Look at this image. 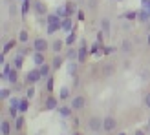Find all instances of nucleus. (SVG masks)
<instances>
[{
  "instance_id": "obj_1",
  "label": "nucleus",
  "mask_w": 150,
  "mask_h": 135,
  "mask_svg": "<svg viewBox=\"0 0 150 135\" xmlns=\"http://www.w3.org/2000/svg\"><path fill=\"white\" fill-rule=\"evenodd\" d=\"M46 18H48V26H46V33H48V35H55L57 31H61L62 18L59 17L57 13H48Z\"/></svg>"
},
{
  "instance_id": "obj_2",
  "label": "nucleus",
  "mask_w": 150,
  "mask_h": 135,
  "mask_svg": "<svg viewBox=\"0 0 150 135\" xmlns=\"http://www.w3.org/2000/svg\"><path fill=\"white\" fill-rule=\"evenodd\" d=\"M40 80H42L40 70H39V68H35V70H29L26 73V82H24V84L26 86H35L37 82H40Z\"/></svg>"
},
{
  "instance_id": "obj_3",
  "label": "nucleus",
  "mask_w": 150,
  "mask_h": 135,
  "mask_svg": "<svg viewBox=\"0 0 150 135\" xmlns=\"http://www.w3.org/2000/svg\"><path fill=\"white\" fill-rule=\"evenodd\" d=\"M88 130L92 131V133H99V131H103V119L97 117V115L90 117V119H88Z\"/></svg>"
},
{
  "instance_id": "obj_4",
  "label": "nucleus",
  "mask_w": 150,
  "mask_h": 135,
  "mask_svg": "<svg viewBox=\"0 0 150 135\" xmlns=\"http://www.w3.org/2000/svg\"><path fill=\"white\" fill-rule=\"evenodd\" d=\"M88 55H90V48H88L86 40L82 39V40H81V46H79V49H77V62L84 64L86 58H88Z\"/></svg>"
},
{
  "instance_id": "obj_5",
  "label": "nucleus",
  "mask_w": 150,
  "mask_h": 135,
  "mask_svg": "<svg viewBox=\"0 0 150 135\" xmlns=\"http://www.w3.org/2000/svg\"><path fill=\"white\" fill-rule=\"evenodd\" d=\"M115 71H117V64L114 60H106V62L101 64V75L103 77H112Z\"/></svg>"
},
{
  "instance_id": "obj_6",
  "label": "nucleus",
  "mask_w": 150,
  "mask_h": 135,
  "mask_svg": "<svg viewBox=\"0 0 150 135\" xmlns=\"http://www.w3.org/2000/svg\"><path fill=\"white\" fill-rule=\"evenodd\" d=\"M33 49H35V51H42V53H46V51L50 49V42L44 39V37H37V39L33 40Z\"/></svg>"
},
{
  "instance_id": "obj_7",
  "label": "nucleus",
  "mask_w": 150,
  "mask_h": 135,
  "mask_svg": "<svg viewBox=\"0 0 150 135\" xmlns=\"http://www.w3.org/2000/svg\"><path fill=\"white\" fill-rule=\"evenodd\" d=\"M115 128H117V121H115V117L108 115V117H104V119H103V131L112 133Z\"/></svg>"
},
{
  "instance_id": "obj_8",
  "label": "nucleus",
  "mask_w": 150,
  "mask_h": 135,
  "mask_svg": "<svg viewBox=\"0 0 150 135\" xmlns=\"http://www.w3.org/2000/svg\"><path fill=\"white\" fill-rule=\"evenodd\" d=\"M33 11L37 17H46L48 15V6L42 0H33Z\"/></svg>"
},
{
  "instance_id": "obj_9",
  "label": "nucleus",
  "mask_w": 150,
  "mask_h": 135,
  "mask_svg": "<svg viewBox=\"0 0 150 135\" xmlns=\"http://www.w3.org/2000/svg\"><path fill=\"white\" fill-rule=\"evenodd\" d=\"M59 97H53V95H48L46 101H44V110L48 111H53V110H59Z\"/></svg>"
},
{
  "instance_id": "obj_10",
  "label": "nucleus",
  "mask_w": 150,
  "mask_h": 135,
  "mask_svg": "<svg viewBox=\"0 0 150 135\" xmlns=\"http://www.w3.org/2000/svg\"><path fill=\"white\" fill-rule=\"evenodd\" d=\"M86 106V97L84 95H75L73 99H71V108L75 111H81V110H84Z\"/></svg>"
},
{
  "instance_id": "obj_11",
  "label": "nucleus",
  "mask_w": 150,
  "mask_h": 135,
  "mask_svg": "<svg viewBox=\"0 0 150 135\" xmlns=\"http://www.w3.org/2000/svg\"><path fill=\"white\" fill-rule=\"evenodd\" d=\"M119 51H121V53H125V55H130L132 51H134V42L125 37V39L121 40V44H119Z\"/></svg>"
},
{
  "instance_id": "obj_12",
  "label": "nucleus",
  "mask_w": 150,
  "mask_h": 135,
  "mask_svg": "<svg viewBox=\"0 0 150 135\" xmlns=\"http://www.w3.org/2000/svg\"><path fill=\"white\" fill-rule=\"evenodd\" d=\"M64 44H66V42H62V40H59V39H53V40L50 42V49L53 51V55H59V53H61V51H62V48H64Z\"/></svg>"
},
{
  "instance_id": "obj_13",
  "label": "nucleus",
  "mask_w": 150,
  "mask_h": 135,
  "mask_svg": "<svg viewBox=\"0 0 150 135\" xmlns=\"http://www.w3.org/2000/svg\"><path fill=\"white\" fill-rule=\"evenodd\" d=\"M57 111H59V115H61L62 119H70V117L73 115V111H75V110L71 108V104H70V106H68V104H64V106H59Z\"/></svg>"
},
{
  "instance_id": "obj_14",
  "label": "nucleus",
  "mask_w": 150,
  "mask_h": 135,
  "mask_svg": "<svg viewBox=\"0 0 150 135\" xmlns=\"http://www.w3.org/2000/svg\"><path fill=\"white\" fill-rule=\"evenodd\" d=\"M61 31H64L66 35L73 31V20H71V17H64V18H62V26H61Z\"/></svg>"
},
{
  "instance_id": "obj_15",
  "label": "nucleus",
  "mask_w": 150,
  "mask_h": 135,
  "mask_svg": "<svg viewBox=\"0 0 150 135\" xmlns=\"http://www.w3.org/2000/svg\"><path fill=\"white\" fill-rule=\"evenodd\" d=\"M15 126H11V121H7V119H2V122H0V131L2 135H11Z\"/></svg>"
},
{
  "instance_id": "obj_16",
  "label": "nucleus",
  "mask_w": 150,
  "mask_h": 135,
  "mask_svg": "<svg viewBox=\"0 0 150 135\" xmlns=\"http://www.w3.org/2000/svg\"><path fill=\"white\" fill-rule=\"evenodd\" d=\"M137 22H141V24H150V13L146 9H141L137 11Z\"/></svg>"
},
{
  "instance_id": "obj_17",
  "label": "nucleus",
  "mask_w": 150,
  "mask_h": 135,
  "mask_svg": "<svg viewBox=\"0 0 150 135\" xmlns=\"http://www.w3.org/2000/svg\"><path fill=\"white\" fill-rule=\"evenodd\" d=\"M33 64L35 66H42L44 62H46V55L42 53V51H33Z\"/></svg>"
},
{
  "instance_id": "obj_18",
  "label": "nucleus",
  "mask_w": 150,
  "mask_h": 135,
  "mask_svg": "<svg viewBox=\"0 0 150 135\" xmlns=\"http://www.w3.org/2000/svg\"><path fill=\"white\" fill-rule=\"evenodd\" d=\"M77 70H79L77 60H68V66H66V73H68L70 77H77Z\"/></svg>"
},
{
  "instance_id": "obj_19",
  "label": "nucleus",
  "mask_w": 150,
  "mask_h": 135,
  "mask_svg": "<svg viewBox=\"0 0 150 135\" xmlns=\"http://www.w3.org/2000/svg\"><path fill=\"white\" fill-rule=\"evenodd\" d=\"M99 24H101V29L104 31V35L110 37V35H112V20H110V18H103Z\"/></svg>"
},
{
  "instance_id": "obj_20",
  "label": "nucleus",
  "mask_w": 150,
  "mask_h": 135,
  "mask_svg": "<svg viewBox=\"0 0 150 135\" xmlns=\"http://www.w3.org/2000/svg\"><path fill=\"white\" fill-rule=\"evenodd\" d=\"M64 7H66V15H68V17H73V15L79 11V9H77V4L71 2V0H68V2L64 4Z\"/></svg>"
},
{
  "instance_id": "obj_21",
  "label": "nucleus",
  "mask_w": 150,
  "mask_h": 135,
  "mask_svg": "<svg viewBox=\"0 0 150 135\" xmlns=\"http://www.w3.org/2000/svg\"><path fill=\"white\" fill-rule=\"evenodd\" d=\"M64 60H66V58H64L61 53H59V55H55V57H53V60H51V66H53V70H59V68H62Z\"/></svg>"
},
{
  "instance_id": "obj_22",
  "label": "nucleus",
  "mask_w": 150,
  "mask_h": 135,
  "mask_svg": "<svg viewBox=\"0 0 150 135\" xmlns=\"http://www.w3.org/2000/svg\"><path fill=\"white\" fill-rule=\"evenodd\" d=\"M24 126H26V117L24 115H18L17 119H15V130L22 131V130H24Z\"/></svg>"
},
{
  "instance_id": "obj_23",
  "label": "nucleus",
  "mask_w": 150,
  "mask_h": 135,
  "mask_svg": "<svg viewBox=\"0 0 150 135\" xmlns=\"http://www.w3.org/2000/svg\"><path fill=\"white\" fill-rule=\"evenodd\" d=\"M103 44H99V42H95V44H92V48H90V55H93V57H99L101 53H103Z\"/></svg>"
},
{
  "instance_id": "obj_24",
  "label": "nucleus",
  "mask_w": 150,
  "mask_h": 135,
  "mask_svg": "<svg viewBox=\"0 0 150 135\" xmlns=\"http://www.w3.org/2000/svg\"><path fill=\"white\" fill-rule=\"evenodd\" d=\"M70 97H71V89L68 86H62L61 91H59V99H61V101H68Z\"/></svg>"
},
{
  "instance_id": "obj_25",
  "label": "nucleus",
  "mask_w": 150,
  "mask_h": 135,
  "mask_svg": "<svg viewBox=\"0 0 150 135\" xmlns=\"http://www.w3.org/2000/svg\"><path fill=\"white\" fill-rule=\"evenodd\" d=\"M13 91H15L13 88H2V89H0V99H2V101L11 99V97H13Z\"/></svg>"
},
{
  "instance_id": "obj_26",
  "label": "nucleus",
  "mask_w": 150,
  "mask_h": 135,
  "mask_svg": "<svg viewBox=\"0 0 150 135\" xmlns=\"http://www.w3.org/2000/svg\"><path fill=\"white\" fill-rule=\"evenodd\" d=\"M28 110H29V99H28V97H22L20 104H18V111H20V113H26Z\"/></svg>"
},
{
  "instance_id": "obj_27",
  "label": "nucleus",
  "mask_w": 150,
  "mask_h": 135,
  "mask_svg": "<svg viewBox=\"0 0 150 135\" xmlns=\"http://www.w3.org/2000/svg\"><path fill=\"white\" fill-rule=\"evenodd\" d=\"M53 88H55V75H50V77L46 79V91L53 93Z\"/></svg>"
},
{
  "instance_id": "obj_28",
  "label": "nucleus",
  "mask_w": 150,
  "mask_h": 135,
  "mask_svg": "<svg viewBox=\"0 0 150 135\" xmlns=\"http://www.w3.org/2000/svg\"><path fill=\"white\" fill-rule=\"evenodd\" d=\"M31 51H35L33 48H29V46H26V44H22V46L17 49V55H22V57H28Z\"/></svg>"
},
{
  "instance_id": "obj_29",
  "label": "nucleus",
  "mask_w": 150,
  "mask_h": 135,
  "mask_svg": "<svg viewBox=\"0 0 150 135\" xmlns=\"http://www.w3.org/2000/svg\"><path fill=\"white\" fill-rule=\"evenodd\" d=\"M39 70H40V75H42V79H48V77H50V70H51V64L44 62L42 66H39Z\"/></svg>"
},
{
  "instance_id": "obj_30",
  "label": "nucleus",
  "mask_w": 150,
  "mask_h": 135,
  "mask_svg": "<svg viewBox=\"0 0 150 135\" xmlns=\"http://www.w3.org/2000/svg\"><path fill=\"white\" fill-rule=\"evenodd\" d=\"M24 58H26V57H22V55H17V57L13 58V66L17 68L18 71L22 70V68H24Z\"/></svg>"
},
{
  "instance_id": "obj_31",
  "label": "nucleus",
  "mask_w": 150,
  "mask_h": 135,
  "mask_svg": "<svg viewBox=\"0 0 150 135\" xmlns=\"http://www.w3.org/2000/svg\"><path fill=\"white\" fill-rule=\"evenodd\" d=\"M17 40H18L20 44H26V42L29 40V33L26 31V29H20V31H18V37H17Z\"/></svg>"
},
{
  "instance_id": "obj_32",
  "label": "nucleus",
  "mask_w": 150,
  "mask_h": 135,
  "mask_svg": "<svg viewBox=\"0 0 150 135\" xmlns=\"http://www.w3.org/2000/svg\"><path fill=\"white\" fill-rule=\"evenodd\" d=\"M66 60H77V49L75 48H68V51H66Z\"/></svg>"
},
{
  "instance_id": "obj_33",
  "label": "nucleus",
  "mask_w": 150,
  "mask_h": 135,
  "mask_svg": "<svg viewBox=\"0 0 150 135\" xmlns=\"http://www.w3.org/2000/svg\"><path fill=\"white\" fill-rule=\"evenodd\" d=\"M18 40H9V42H4V48H2V53L4 55H7L9 53V49H13L15 48V44H17Z\"/></svg>"
},
{
  "instance_id": "obj_34",
  "label": "nucleus",
  "mask_w": 150,
  "mask_h": 135,
  "mask_svg": "<svg viewBox=\"0 0 150 135\" xmlns=\"http://www.w3.org/2000/svg\"><path fill=\"white\" fill-rule=\"evenodd\" d=\"M6 11L9 13V17H17V15L20 13V9H17V6H15V4H9V6L6 7Z\"/></svg>"
},
{
  "instance_id": "obj_35",
  "label": "nucleus",
  "mask_w": 150,
  "mask_h": 135,
  "mask_svg": "<svg viewBox=\"0 0 150 135\" xmlns=\"http://www.w3.org/2000/svg\"><path fill=\"white\" fill-rule=\"evenodd\" d=\"M123 18H125V20H130V22L137 20V11H126V13L123 15Z\"/></svg>"
},
{
  "instance_id": "obj_36",
  "label": "nucleus",
  "mask_w": 150,
  "mask_h": 135,
  "mask_svg": "<svg viewBox=\"0 0 150 135\" xmlns=\"http://www.w3.org/2000/svg\"><path fill=\"white\" fill-rule=\"evenodd\" d=\"M75 40H77V35H75V31H71V33H68V37H66V40H64V42H66V46L70 48Z\"/></svg>"
},
{
  "instance_id": "obj_37",
  "label": "nucleus",
  "mask_w": 150,
  "mask_h": 135,
  "mask_svg": "<svg viewBox=\"0 0 150 135\" xmlns=\"http://www.w3.org/2000/svg\"><path fill=\"white\" fill-rule=\"evenodd\" d=\"M7 111H9V119H13V121H15V119L18 117V113H20V111H18V106H9V110H7Z\"/></svg>"
},
{
  "instance_id": "obj_38",
  "label": "nucleus",
  "mask_w": 150,
  "mask_h": 135,
  "mask_svg": "<svg viewBox=\"0 0 150 135\" xmlns=\"http://www.w3.org/2000/svg\"><path fill=\"white\" fill-rule=\"evenodd\" d=\"M115 51H119V48H115V46H104L103 48V53L104 55H114Z\"/></svg>"
},
{
  "instance_id": "obj_39",
  "label": "nucleus",
  "mask_w": 150,
  "mask_h": 135,
  "mask_svg": "<svg viewBox=\"0 0 150 135\" xmlns=\"http://www.w3.org/2000/svg\"><path fill=\"white\" fill-rule=\"evenodd\" d=\"M104 39H106V35H104L103 29H99V31H97V39H95V42H99V44H103V46H104Z\"/></svg>"
},
{
  "instance_id": "obj_40",
  "label": "nucleus",
  "mask_w": 150,
  "mask_h": 135,
  "mask_svg": "<svg viewBox=\"0 0 150 135\" xmlns=\"http://www.w3.org/2000/svg\"><path fill=\"white\" fill-rule=\"evenodd\" d=\"M35 95H37V93H35V88H33V86H28V88H26V97L31 101Z\"/></svg>"
},
{
  "instance_id": "obj_41",
  "label": "nucleus",
  "mask_w": 150,
  "mask_h": 135,
  "mask_svg": "<svg viewBox=\"0 0 150 135\" xmlns=\"http://www.w3.org/2000/svg\"><path fill=\"white\" fill-rule=\"evenodd\" d=\"M55 13H57V15H59V17H61V18L68 17V15H66V7H64V6H59L57 9H55Z\"/></svg>"
},
{
  "instance_id": "obj_42",
  "label": "nucleus",
  "mask_w": 150,
  "mask_h": 135,
  "mask_svg": "<svg viewBox=\"0 0 150 135\" xmlns=\"http://www.w3.org/2000/svg\"><path fill=\"white\" fill-rule=\"evenodd\" d=\"M97 6H99V0H88V7H90L92 11L97 9Z\"/></svg>"
},
{
  "instance_id": "obj_43",
  "label": "nucleus",
  "mask_w": 150,
  "mask_h": 135,
  "mask_svg": "<svg viewBox=\"0 0 150 135\" xmlns=\"http://www.w3.org/2000/svg\"><path fill=\"white\" fill-rule=\"evenodd\" d=\"M130 27H132V22H130V20H126V22H123V24H121V29H123V31H128Z\"/></svg>"
},
{
  "instance_id": "obj_44",
  "label": "nucleus",
  "mask_w": 150,
  "mask_h": 135,
  "mask_svg": "<svg viewBox=\"0 0 150 135\" xmlns=\"http://www.w3.org/2000/svg\"><path fill=\"white\" fill-rule=\"evenodd\" d=\"M141 7L146 11H150V0H141Z\"/></svg>"
},
{
  "instance_id": "obj_45",
  "label": "nucleus",
  "mask_w": 150,
  "mask_h": 135,
  "mask_svg": "<svg viewBox=\"0 0 150 135\" xmlns=\"http://www.w3.org/2000/svg\"><path fill=\"white\" fill-rule=\"evenodd\" d=\"M9 104H11V106H18V104H20V99H17V97H11V99H9Z\"/></svg>"
},
{
  "instance_id": "obj_46",
  "label": "nucleus",
  "mask_w": 150,
  "mask_h": 135,
  "mask_svg": "<svg viewBox=\"0 0 150 135\" xmlns=\"http://www.w3.org/2000/svg\"><path fill=\"white\" fill-rule=\"evenodd\" d=\"M77 18H79L81 22H84V18H86V13H84V11H81V9H79V11H77Z\"/></svg>"
},
{
  "instance_id": "obj_47",
  "label": "nucleus",
  "mask_w": 150,
  "mask_h": 135,
  "mask_svg": "<svg viewBox=\"0 0 150 135\" xmlns=\"http://www.w3.org/2000/svg\"><path fill=\"white\" fill-rule=\"evenodd\" d=\"M123 68H125V70H130V68H132V62L128 60V58H125V60H123Z\"/></svg>"
},
{
  "instance_id": "obj_48",
  "label": "nucleus",
  "mask_w": 150,
  "mask_h": 135,
  "mask_svg": "<svg viewBox=\"0 0 150 135\" xmlns=\"http://www.w3.org/2000/svg\"><path fill=\"white\" fill-rule=\"evenodd\" d=\"M141 79H143V80H145V82H148V79H150V73H148V71H146V70H145V71H143V73H141Z\"/></svg>"
},
{
  "instance_id": "obj_49",
  "label": "nucleus",
  "mask_w": 150,
  "mask_h": 135,
  "mask_svg": "<svg viewBox=\"0 0 150 135\" xmlns=\"http://www.w3.org/2000/svg\"><path fill=\"white\" fill-rule=\"evenodd\" d=\"M145 106H146V108L150 110V91H148V93L145 95Z\"/></svg>"
},
{
  "instance_id": "obj_50",
  "label": "nucleus",
  "mask_w": 150,
  "mask_h": 135,
  "mask_svg": "<svg viewBox=\"0 0 150 135\" xmlns=\"http://www.w3.org/2000/svg\"><path fill=\"white\" fill-rule=\"evenodd\" d=\"M79 126H81V121L75 117V119H73V128H79Z\"/></svg>"
},
{
  "instance_id": "obj_51",
  "label": "nucleus",
  "mask_w": 150,
  "mask_h": 135,
  "mask_svg": "<svg viewBox=\"0 0 150 135\" xmlns=\"http://www.w3.org/2000/svg\"><path fill=\"white\" fill-rule=\"evenodd\" d=\"M134 135H146V130H136Z\"/></svg>"
},
{
  "instance_id": "obj_52",
  "label": "nucleus",
  "mask_w": 150,
  "mask_h": 135,
  "mask_svg": "<svg viewBox=\"0 0 150 135\" xmlns=\"http://www.w3.org/2000/svg\"><path fill=\"white\" fill-rule=\"evenodd\" d=\"M146 46H148V48H150V31H148V33H146Z\"/></svg>"
},
{
  "instance_id": "obj_53",
  "label": "nucleus",
  "mask_w": 150,
  "mask_h": 135,
  "mask_svg": "<svg viewBox=\"0 0 150 135\" xmlns=\"http://www.w3.org/2000/svg\"><path fill=\"white\" fill-rule=\"evenodd\" d=\"M71 135H82V133H81V131H73Z\"/></svg>"
},
{
  "instance_id": "obj_54",
  "label": "nucleus",
  "mask_w": 150,
  "mask_h": 135,
  "mask_svg": "<svg viewBox=\"0 0 150 135\" xmlns=\"http://www.w3.org/2000/svg\"><path fill=\"white\" fill-rule=\"evenodd\" d=\"M148 130H150V121H148Z\"/></svg>"
},
{
  "instance_id": "obj_55",
  "label": "nucleus",
  "mask_w": 150,
  "mask_h": 135,
  "mask_svg": "<svg viewBox=\"0 0 150 135\" xmlns=\"http://www.w3.org/2000/svg\"><path fill=\"white\" fill-rule=\"evenodd\" d=\"M119 135H126V133H119Z\"/></svg>"
},
{
  "instance_id": "obj_56",
  "label": "nucleus",
  "mask_w": 150,
  "mask_h": 135,
  "mask_svg": "<svg viewBox=\"0 0 150 135\" xmlns=\"http://www.w3.org/2000/svg\"><path fill=\"white\" fill-rule=\"evenodd\" d=\"M117 2H123V0H117Z\"/></svg>"
},
{
  "instance_id": "obj_57",
  "label": "nucleus",
  "mask_w": 150,
  "mask_h": 135,
  "mask_svg": "<svg viewBox=\"0 0 150 135\" xmlns=\"http://www.w3.org/2000/svg\"><path fill=\"white\" fill-rule=\"evenodd\" d=\"M20 2H24V0H20Z\"/></svg>"
}]
</instances>
